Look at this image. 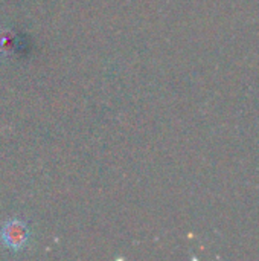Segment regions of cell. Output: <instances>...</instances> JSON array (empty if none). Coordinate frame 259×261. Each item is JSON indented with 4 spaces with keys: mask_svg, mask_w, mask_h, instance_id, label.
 Here are the masks:
<instances>
[{
    "mask_svg": "<svg viewBox=\"0 0 259 261\" xmlns=\"http://www.w3.org/2000/svg\"><path fill=\"white\" fill-rule=\"evenodd\" d=\"M2 243L11 251H20L26 246L29 240V229L23 222L11 220L3 225L0 231Z\"/></svg>",
    "mask_w": 259,
    "mask_h": 261,
    "instance_id": "1",
    "label": "cell"
},
{
    "mask_svg": "<svg viewBox=\"0 0 259 261\" xmlns=\"http://www.w3.org/2000/svg\"><path fill=\"white\" fill-rule=\"evenodd\" d=\"M15 52V37L9 32H0V55H12Z\"/></svg>",
    "mask_w": 259,
    "mask_h": 261,
    "instance_id": "2",
    "label": "cell"
}]
</instances>
